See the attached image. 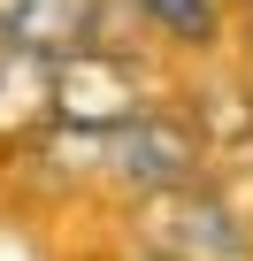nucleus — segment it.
<instances>
[{"label":"nucleus","instance_id":"f257e3e1","mask_svg":"<svg viewBox=\"0 0 253 261\" xmlns=\"http://www.w3.org/2000/svg\"><path fill=\"white\" fill-rule=\"evenodd\" d=\"M69 146L107 177V185H131V192H177V185H192V169H200V139L177 123V115H161V108H146V115H131V123H107V130H69Z\"/></svg>","mask_w":253,"mask_h":261},{"label":"nucleus","instance_id":"f03ea898","mask_svg":"<svg viewBox=\"0 0 253 261\" xmlns=\"http://www.w3.org/2000/svg\"><path fill=\"white\" fill-rule=\"evenodd\" d=\"M146 108H154L146 77L107 46H77V54L54 62V123L62 130H107V123L146 115Z\"/></svg>","mask_w":253,"mask_h":261},{"label":"nucleus","instance_id":"7ed1b4c3","mask_svg":"<svg viewBox=\"0 0 253 261\" xmlns=\"http://www.w3.org/2000/svg\"><path fill=\"white\" fill-rule=\"evenodd\" d=\"M146 253L154 261H245V230H238V215L215 192L177 185V192H154Z\"/></svg>","mask_w":253,"mask_h":261},{"label":"nucleus","instance_id":"20e7f679","mask_svg":"<svg viewBox=\"0 0 253 261\" xmlns=\"http://www.w3.org/2000/svg\"><path fill=\"white\" fill-rule=\"evenodd\" d=\"M0 39L62 62L100 39V0H0Z\"/></svg>","mask_w":253,"mask_h":261},{"label":"nucleus","instance_id":"39448f33","mask_svg":"<svg viewBox=\"0 0 253 261\" xmlns=\"http://www.w3.org/2000/svg\"><path fill=\"white\" fill-rule=\"evenodd\" d=\"M39 115H54V62L0 39V130H23Z\"/></svg>","mask_w":253,"mask_h":261},{"label":"nucleus","instance_id":"423d86ee","mask_svg":"<svg viewBox=\"0 0 253 261\" xmlns=\"http://www.w3.org/2000/svg\"><path fill=\"white\" fill-rule=\"evenodd\" d=\"M169 39H215V0H138Z\"/></svg>","mask_w":253,"mask_h":261}]
</instances>
